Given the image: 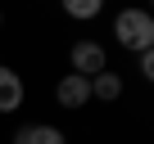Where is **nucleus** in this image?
I'll return each mask as SVG.
<instances>
[{
  "instance_id": "obj_9",
  "label": "nucleus",
  "mask_w": 154,
  "mask_h": 144,
  "mask_svg": "<svg viewBox=\"0 0 154 144\" xmlns=\"http://www.w3.org/2000/svg\"><path fill=\"white\" fill-rule=\"evenodd\" d=\"M0 27H5V14H0Z\"/></svg>"
},
{
  "instance_id": "obj_5",
  "label": "nucleus",
  "mask_w": 154,
  "mask_h": 144,
  "mask_svg": "<svg viewBox=\"0 0 154 144\" xmlns=\"http://www.w3.org/2000/svg\"><path fill=\"white\" fill-rule=\"evenodd\" d=\"M14 144H68V140H63V131H59V126L32 122V126H23V131L14 135Z\"/></svg>"
},
{
  "instance_id": "obj_8",
  "label": "nucleus",
  "mask_w": 154,
  "mask_h": 144,
  "mask_svg": "<svg viewBox=\"0 0 154 144\" xmlns=\"http://www.w3.org/2000/svg\"><path fill=\"white\" fill-rule=\"evenodd\" d=\"M140 72H145V77H149V81H154V45H149V50H145V54H140Z\"/></svg>"
},
{
  "instance_id": "obj_3",
  "label": "nucleus",
  "mask_w": 154,
  "mask_h": 144,
  "mask_svg": "<svg viewBox=\"0 0 154 144\" xmlns=\"http://www.w3.org/2000/svg\"><path fill=\"white\" fill-rule=\"evenodd\" d=\"M54 99H59V108H86V104H91V77H77V72L59 77Z\"/></svg>"
},
{
  "instance_id": "obj_4",
  "label": "nucleus",
  "mask_w": 154,
  "mask_h": 144,
  "mask_svg": "<svg viewBox=\"0 0 154 144\" xmlns=\"http://www.w3.org/2000/svg\"><path fill=\"white\" fill-rule=\"evenodd\" d=\"M14 108H23V77L0 63V113H14Z\"/></svg>"
},
{
  "instance_id": "obj_6",
  "label": "nucleus",
  "mask_w": 154,
  "mask_h": 144,
  "mask_svg": "<svg viewBox=\"0 0 154 144\" xmlns=\"http://www.w3.org/2000/svg\"><path fill=\"white\" fill-rule=\"evenodd\" d=\"M122 95V77H118V72H100V77H91V99H104V104H113Z\"/></svg>"
},
{
  "instance_id": "obj_10",
  "label": "nucleus",
  "mask_w": 154,
  "mask_h": 144,
  "mask_svg": "<svg viewBox=\"0 0 154 144\" xmlns=\"http://www.w3.org/2000/svg\"><path fill=\"white\" fill-rule=\"evenodd\" d=\"M149 14H154V0H149Z\"/></svg>"
},
{
  "instance_id": "obj_2",
  "label": "nucleus",
  "mask_w": 154,
  "mask_h": 144,
  "mask_svg": "<svg viewBox=\"0 0 154 144\" xmlns=\"http://www.w3.org/2000/svg\"><path fill=\"white\" fill-rule=\"evenodd\" d=\"M68 59H72V72H77V77H100V72L109 68V54H104L100 41H72Z\"/></svg>"
},
{
  "instance_id": "obj_1",
  "label": "nucleus",
  "mask_w": 154,
  "mask_h": 144,
  "mask_svg": "<svg viewBox=\"0 0 154 144\" xmlns=\"http://www.w3.org/2000/svg\"><path fill=\"white\" fill-rule=\"evenodd\" d=\"M113 41L122 45V50H131V54H145L149 45H154V14L149 9H118V18H113Z\"/></svg>"
},
{
  "instance_id": "obj_7",
  "label": "nucleus",
  "mask_w": 154,
  "mask_h": 144,
  "mask_svg": "<svg viewBox=\"0 0 154 144\" xmlns=\"http://www.w3.org/2000/svg\"><path fill=\"white\" fill-rule=\"evenodd\" d=\"M59 5H63V14H68V18L86 23V18H95V14L104 9V0H59Z\"/></svg>"
}]
</instances>
